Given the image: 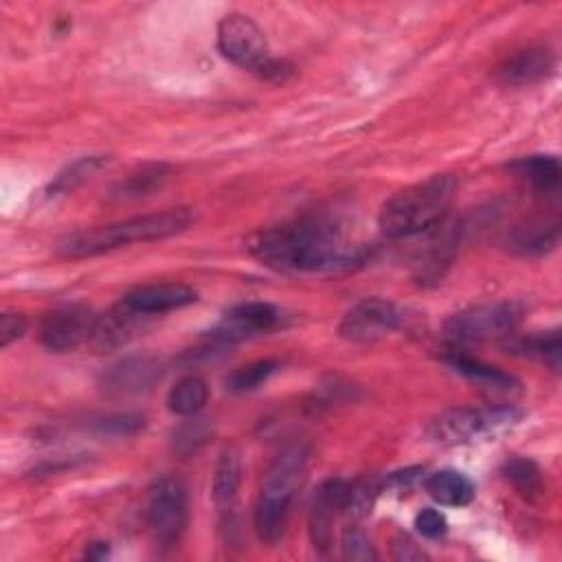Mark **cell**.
<instances>
[{"mask_svg":"<svg viewBox=\"0 0 562 562\" xmlns=\"http://www.w3.org/2000/svg\"><path fill=\"white\" fill-rule=\"evenodd\" d=\"M248 250L279 272H340L362 261L364 250L347 231L323 215H307L263 228L248 239Z\"/></svg>","mask_w":562,"mask_h":562,"instance_id":"1","label":"cell"},{"mask_svg":"<svg viewBox=\"0 0 562 562\" xmlns=\"http://www.w3.org/2000/svg\"><path fill=\"white\" fill-rule=\"evenodd\" d=\"M191 222H193V213L189 209H167L160 213L136 215L114 224L68 233L57 241L55 250L66 259L97 257V255L116 250L121 246H130L138 241L140 244L156 241V239L180 235L191 226Z\"/></svg>","mask_w":562,"mask_h":562,"instance_id":"2","label":"cell"},{"mask_svg":"<svg viewBox=\"0 0 562 562\" xmlns=\"http://www.w3.org/2000/svg\"><path fill=\"white\" fill-rule=\"evenodd\" d=\"M310 463V446L305 441L285 443L270 463L259 487L252 525L261 542L274 544L283 538L292 503L305 481Z\"/></svg>","mask_w":562,"mask_h":562,"instance_id":"3","label":"cell"},{"mask_svg":"<svg viewBox=\"0 0 562 562\" xmlns=\"http://www.w3.org/2000/svg\"><path fill=\"white\" fill-rule=\"evenodd\" d=\"M457 191L452 173H437L400 189L380 209L378 226L391 239H406L435 228L448 213Z\"/></svg>","mask_w":562,"mask_h":562,"instance_id":"4","label":"cell"},{"mask_svg":"<svg viewBox=\"0 0 562 562\" xmlns=\"http://www.w3.org/2000/svg\"><path fill=\"white\" fill-rule=\"evenodd\" d=\"M217 48L235 66L257 72L263 79H283L292 68L270 55L259 24L244 13H228L217 26Z\"/></svg>","mask_w":562,"mask_h":562,"instance_id":"5","label":"cell"},{"mask_svg":"<svg viewBox=\"0 0 562 562\" xmlns=\"http://www.w3.org/2000/svg\"><path fill=\"white\" fill-rule=\"evenodd\" d=\"M520 417L522 413L516 406L507 404L485 408H450L428 424L426 435L439 446H461L505 432L507 428L518 424Z\"/></svg>","mask_w":562,"mask_h":562,"instance_id":"6","label":"cell"},{"mask_svg":"<svg viewBox=\"0 0 562 562\" xmlns=\"http://www.w3.org/2000/svg\"><path fill=\"white\" fill-rule=\"evenodd\" d=\"M189 522V494L180 479L160 476L147 492L145 525L158 549L180 542Z\"/></svg>","mask_w":562,"mask_h":562,"instance_id":"7","label":"cell"},{"mask_svg":"<svg viewBox=\"0 0 562 562\" xmlns=\"http://www.w3.org/2000/svg\"><path fill=\"white\" fill-rule=\"evenodd\" d=\"M520 323V310L514 303H479L452 314L443 331L454 345L509 338Z\"/></svg>","mask_w":562,"mask_h":562,"instance_id":"8","label":"cell"},{"mask_svg":"<svg viewBox=\"0 0 562 562\" xmlns=\"http://www.w3.org/2000/svg\"><path fill=\"white\" fill-rule=\"evenodd\" d=\"M402 323V310L386 299H362L351 310L345 312L338 325L340 338L358 345L375 342L391 331H395Z\"/></svg>","mask_w":562,"mask_h":562,"instance_id":"9","label":"cell"},{"mask_svg":"<svg viewBox=\"0 0 562 562\" xmlns=\"http://www.w3.org/2000/svg\"><path fill=\"white\" fill-rule=\"evenodd\" d=\"M97 314L86 305H66L46 314L40 323V342L55 353H66L90 342Z\"/></svg>","mask_w":562,"mask_h":562,"instance_id":"10","label":"cell"},{"mask_svg":"<svg viewBox=\"0 0 562 562\" xmlns=\"http://www.w3.org/2000/svg\"><path fill=\"white\" fill-rule=\"evenodd\" d=\"M162 375V364L154 356H127L110 364L101 378L99 386L105 395L130 397L147 393Z\"/></svg>","mask_w":562,"mask_h":562,"instance_id":"11","label":"cell"},{"mask_svg":"<svg viewBox=\"0 0 562 562\" xmlns=\"http://www.w3.org/2000/svg\"><path fill=\"white\" fill-rule=\"evenodd\" d=\"M279 321V312L274 305L266 301H248L233 305L222 321L211 329V342L215 345H233L255 334L268 331Z\"/></svg>","mask_w":562,"mask_h":562,"instance_id":"12","label":"cell"},{"mask_svg":"<svg viewBox=\"0 0 562 562\" xmlns=\"http://www.w3.org/2000/svg\"><path fill=\"white\" fill-rule=\"evenodd\" d=\"M347 487L349 483L345 479H327L318 485L312 498L310 507V520H307V531L310 540L316 551L327 553L331 547V527L338 514L345 509V498H347Z\"/></svg>","mask_w":562,"mask_h":562,"instance_id":"13","label":"cell"},{"mask_svg":"<svg viewBox=\"0 0 562 562\" xmlns=\"http://www.w3.org/2000/svg\"><path fill=\"white\" fill-rule=\"evenodd\" d=\"M198 301V294L193 288L184 285V283H151V285H138L134 290H130L127 294H123L119 299V303L143 316V318H151V316H160L173 310H182L191 303Z\"/></svg>","mask_w":562,"mask_h":562,"instance_id":"14","label":"cell"},{"mask_svg":"<svg viewBox=\"0 0 562 562\" xmlns=\"http://www.w3.org/2000/svg\"><path fill=\"white\" fill-rule=\"evenodd\" d=\"M239 485H241V457L237 448L226 446L217 454V461L213 468V481H211L213 505L224 527L233 525L235 507L239 498Z\"/></svg>","mask_w":562,"mask_h":562,"instance_id":"15","label":"cell"},{"mask_svg":"<svg viewBox=\"0 0 562 562\" xmlns=\"http://www.w3.org/2000/svg\"><path fill=\"white\" fill-rule=\"evenodd\" d=\"M553 70V55L544 46H529L509 55L496 70L505 86H529L544 79Z\"/></svg>","mask_w":562,"mask_h":562,"instance_id":"16","label":"cell"},{"mask_svg":"<svg viewBox=\"0 0 562 562\" xmlns=\"http://www.w3.org/2000/svg\"><path fill=\"white\" fill-rule=\"evenodd\" d=\"M143 321H145L143 316H138V314L125 310L121 303H116L108 314L97 318L90 345L97 351L119 349V347L127 345L136 336V331L140 329Z\"/></svg>","mask_w":562,"mask_h":562,"instance_id":"17","label":"cell"},{"mask_svg":"<svg viewBox=\"0 0 562 562\" xmlns=\"http://www.w3.org/2000/svg\"><path fill=\"white\" fill-rule=\"evenodd\" d=\"M509 171L540 195H553L562 182V167L558 156L536 154L518 158L509 165Z\"/></svg>","mask_w":562,"mask_h":562,"instance_id":"18","label":"cell"},{"mask_svg":"<svg viewBox=\"0 0 562 562\" xmlns=\"http://www.w3.org/2000/svg\"><path fill=\"white\" fill-rule=\"evenodd\" d=\"M446 362L463 378H468L474 384L485 386L490 391H512L518 386V380L514 375H509V373L501 371L498 367H492L479 358H472L463 349L450 347L446 353Z\"/></svg>","mask_w":562,"mask_h":562,"instance_id":"19","label":"cell"},{"mask_svg":"<svg viewBox=\"0 0 562 562\" xmlns=\"http://www.w3.org/2000/svg\"><path fill=\"white\" fill-rule=\"evenodd\" d=\"M426 494L446 507H465L474 501L472 481L457 470H437L424 481Z\"/></svg>","mask_w":562,"mask_h":562,"instance_id":"20","label":"cell"},{"mask_svg":"<svg viewBox=\"0 0 562 562\" xmlns=\"http://www.w3.org/2000/svg\"><path fill=\"white\" fill-rule=\"evenodd\" d=\"M171 167L165 162H145L130 171L123 180H119L110 189L112 200H136L143 195H149L151 191L160 189L165 180L169 178Z\"/></svg>","mask_w":562,"mask_h":562,"instance_id":"21","label":"cell"},{"mask_svg":"<svg viewBox=\"0 0 562 562\" xmlns=\"http://www.w3.org/2000/svg\"><path fill=\"white\" fill-rule=\"evenodd\" d=\"M560 239V222H527L509 237V248L518 255H544L555 248Z\"/></svg>","mask_w":562,"mask_h":562,"instance_id":"22","label":"cell"},{"mask_svg":"<svg viewBox=\"0 0 562 562\" xmlns=\"http://www.w3.org/2000/svg\"><path fill=\"white\" fill-rule=\"evenodd\" d=\"M209 400V386L200 375L180 378L167 393V408L182 417L198 415Z\"/></svg>","mask_w":562,"mask_h":562,"instance_id":"23","label":"cell"},{"mask_svg":"<svg viewBox=\"0 0 562 562\" xmlns=\"http://www.w3.org/2000/svg\"><path fill=\"white\" fill-rule=\"evenodd\" d=\"M105 165L103 156H81L75 162L66 165L55 180L48 187V195H64L75 191L77 187H81L97 169H101Z\"/></svg>","mask_w":562,"mask_h":562,"instance_id":"24","label":"cell"},{"mask_svg":"<svg viewBox=\"0 0 562 562\" xmlns=\"http://www.w3.org/2000/svg\"><path fill=\"white\" fill-rule=\"evenodd\" d=\"M507 349H512L514 353L527 356V358H538V360L551 364L553 369L560 367V331L558 329L512 340L507 345Z\"/></svg>","mask_w":562,"mask_h":562,"instance_id":"25","label":"cell"},{"mask_svg":"<svg viewBox=\"0 0 562 562\" xmlns=\"http://www.w3.org/2000/svg\"><path fill=\"white\" fill-rule=\"evenodd\" d=\"M380 490H382V485L375 476H364L356 483H349L342 514H347V518L351 522H358V520L367 518L371 514L373 505H375V498H378Z\"/></svg>","mask_w":562,"mask_h":562,"instance_id":"26","label":"cell"},{"mask_svg":"<svg viewBox=\"0 0 562 562\" xmlns=\"http://www.w3.org/2000/svg\"><path fill=\"white\" fill-rule=\"evenodd\" d=\"M277 367H279L277 360H255V362H248V364L235 369L226 378V389L233 391V393H250V391L259 389L277 371Z\"/></svg>","mask_w":562,"mask_h":562,"instance_id":"27","label":"cell"},{"mask_svg":"<svg viewBox=\"0 0 562 562\" xmlns=\"http://www.w3.org/2000/svg\"><path fill=\"white\" fill-rule=\"evenodd\" d=\"M503 476L525 496H533L540 492L542 487V476L538 465L531 459H522V457H512L503 463L501 468Z\"/></svg>","mask_w":562,"mask_h":562,"instance_id":"28","label":"cell"},{"mask_svg":"<svg viewBox=\"0 0 562 562\" xmlns=\"http://www.w3.org/2000/svg\"><path fill=\"white\" fill-rule=\"evenodd\" d=\"M211 435V426L206 424V419H198L193 415V419L184 422L176 432H173V450L178 454H189L195 452Z\"/></svg>","mask_w":562,"mask_h":562,"instance_id":"29","label":"cell"},{"mask_svg":"<svg viewBox=\"0 0 562 562\" xmlns=\"http://www.w3.org/2000/svg\"><path fill=\"white\" fill-rule=\"evenodd\" d=\"M340 549H342V558H347V560H360V562L378 560V551H375L373 542L369 540V536L356 522H351L342 531Z\"/></svg>","mask_w":562,"mask_h":562,"instance_id":"30","label":"cell"},{"mask_svg":"<svg viewBox=\"0 0 562 562\" xmlns=\"http://www.w3.org/2000/svg\"><path fill=\"white\" fill-rule=\"evenodd\" d=\"M145 426L143 415L136 413H121V415H110L101 422H97V432L105 435V437H132L136 432H140Z\"/></svg>","mask_w":562,"mask_h":562,"instance_id":"31","label":"cell"},{"mask_svg":"<svg viewBox=\"0 0 562 562\" xmlns=\"http://www.w3.org/2000/svg\"><path fill=\"white\" fill-rule=\"evenodd\" d=\"M415 529L428 538V540H439L446 536L448 531V520L446 516L435 509V507H424L417 516H415Z\"/></svg>","mask_w":562,"mask_h":562,"instance_id":"32","label":"cell"},{"mask_svg":"<svg viewBox=\"0 0 562 562\" xmlns=\"http://www.w3.org/2000/svg\"><path fill=\"white\" fill-rule=\"evenodd\" d=\"M26 331V318L20 314H11L4 312L0 316V347H9L13 340L22 338V334Z\"/></svg>","mask_w":562,"mask_h":562,"instance_id":"33","label":"cell"},{"mask_svg":"<svg viewBox=\"0 0 562 562\" xmlns=\"http://www.w3.org/2000/svg\"><path fill=\"white\" fill-rule=\"evenodd\" d=\"M393 558L400 562H415V560H426V553L408 536H400L393 542Z\"/></svg>","mask_w":562,"mask_h":562,"instance_id":"34","label":"cell"},{"mask_svg":"<svg viewBox=\"0 0 562 562\" xmlns=\"http://www.w3.org/2000/svg\"><path fill=\"white\" fill-rule=\"evenodd\" d=\"M419 474H422V468H406V470L389 474L384 485L391 490H397V492H408L415 485V481L419 479Z\"/></svg>","mask_w":562,"mask_h":562,"instance_id":"35","label":"cell"},{"mask_svg":"<svg viewBox=\"0 0 562 562\" xmlns=\"http://www.w3.org/2000/svg\"><path fill=\"white\" fill-rule=\"evenodd\" d=\"M108 551H110L108 542H92V544L86 549V558H88V560H101V558L108 555Z\"/></svg>","mask_w":562,"mask_h":562,"instance_id":"36","label":"cell"}]
</instances>
